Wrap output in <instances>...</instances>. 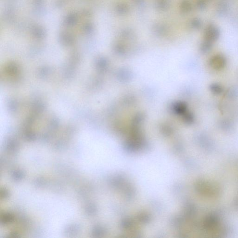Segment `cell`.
Instances as JSON below:
<instances>
[{
  "label": "cell",
  "mask_w": 238,
  "mask_h": 238,
  "mask_svg": "<svg viewBox=\"0 0 238 238\" xmlns=\"http://www.w3.org/2000/svg\"><path fill=\"white\" fill-rule=\"evenodd\" d=\"M211 65L215 69H220L223 68L226 64V60L223 57L221 56H215L212 58L210 61Z\"/></svg>",
  "instance_id": "6da1fadb"
},
{
  "label": "cell",
  "mask_w": 238,
  "mask_h": 238,
  "mask_svg": "<svg viewBox=\"0 0 238 238\" xmlns=\"http://www.w3.org/2000/svg\"><path fill=\"white\" fill-rule=\"evenodd\" d=\"M210 88L212 92L215 94H221L222 90L221 87L218 84L212 85Z\"/></svg>",
  "instance_id": "7a4b0ae2"
}]
</instances>
